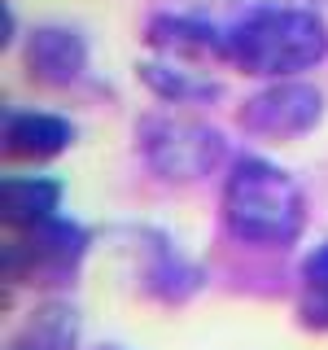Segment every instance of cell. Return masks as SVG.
Listing matches in <instances>:
<instances>
[{"mask_svg":"<svg viewBox=\"0 0 328 350\" xmlns=\"http://www.w3.org/2000/svg\"><path fill=\"white\" fill-rule=\"evenodd\" d=\"M223 219L249 245H293L306 228V197L276 162L236 158L223 184Z\"/></svg>","mask_w":328,"mask_h":350,"instance_id":"1","label":"cell"},{"mask_svg":"<svg viewBox=\"0 0 328 350\" xmlns=\"http://www.w3.org/2000/svg\"><path fill=\"white\" fill-rule=\"evenodd\" d=\"M223 40H228V62L236 70L267 75V79L311 70L328 57V27L311 9L298 5L258 9V14L241 18Z\"/></svg>","mask_w":328,"mask_h":350,"instance_id":"2","label":"cell"},{"mask_svg":"<svg viewBox=\"0 0 328 350\" xmlns=\"http://www.w3.org/2000/svg\"><path fill=\"white\" fill-rule=\"evenodd\" d=\"M140 153L162 180H202L223 162V136L206 123L153 114L140 123Z\"/></svg>","mask_w":328,"mask_h":350,"instance_id":"3","label":"cell"},{"mask_svg":"<svg viewBox=\"0 0 328 350\" xmlns=\"http://www.w3.org/2000/svg\"><path fill=\"white\" fill-rule=\"evenodd\" d=\"M87 254V232L70 219L22 228V237L5 250V276L14 284H66Z\"/></svg>","mask_w":328,"mask_h":350,"instance_id":"4","label":"cell"},{"mask_svg":"<svg viewBox=\"0 0 328 350\" xmlns=\"http://www.w3.org/2000/svg\"><path fill=\"white\" fill-rule=\"evenodd\" d=\"M236 118L258 140H293L324 118V92L302 79H276L271 88L249 96Z\"/></svg>","mask_w":328,"mask_h":350,"instance_id":"5","label":"cell"},{"mask_svg":"<svg viewBox=\"0 0 328 350\" xmlns=\"http://www.w3.org/2000/svg\"><path fill=\"white\" fill-rule=\"evenodd\" d=\"M22 62H27V70H31L36 83L66 88L83 75L87 44H83L79 31H70V27H40L36 36L27 40V49H22Z\"/></svg>","mask_w":328,"mask_h":350,"instance_id":"6","label":"cell"},{"mask_svg":"<svg viewBox=\"0 0 328 350\" xmlns=\"http://www.w3.org/2000/svg\"><path fill=\"white\" fill-rule=\"evenodd\" d=\"M74 145V123L44 109H18L5 118V153L22 162H49Z\"/></svg>","mask_w":328,"mask_h":350,"instance_id":"7","label":"cell"},{"mask_svg":"<svg viewBox=\"0 0 328 350\" xmlns=\"http://www.w3.org/2000/svg\"><path fill=\"white\" fill-rule=\"evenodd\" d=\"M0 206H5V224L9 228H36L57 219L62 206V184L49 175H9L0 184Z\"/></svg>","mask_w":328,"mask_h":350,"instance_id":"8","label":"cell"},{"mask_svg":"<svg viewBox=\"0 0 328 350\" xmlns=\"http://www.w3.org/2000/svg\"><path fill=\"white\" fill-rule=\"evenodd\" d=\"M149 44L162 53H180L189 62L202 57H228V40H219V31H210L197 18H180V14H162L149 22Z\"/></svg>","mask_w":328,"mask_h":350,"instance_id":"9","label":"cell"},{"mask_svg":"<svg viewBox=\"0 0 328 350\" xmlns=\"http://www.w3.org/2000/svg\"><path fill=\"white\" fill-rule=\"evenodd\" d=\"M140 79L153 96H162V101L180 105V101H219L223 96V88L210 83V79H197V70H175V66H158V62H145L140 66Z\"/></svg>","mask_w":328,"mask_h":350,"instance_id":"10","label":"cell"},{"mask_svg":"<svg viewBox=\"0 0 328 350\" xmlns=\"http://www.w3.org/2000/svg\"><path fill=\"white\" fill-rule=\"evenodd\" d=\"M74 337H79V320L70 306H40L18 333L14 350H74Z\"/></svg>","mask_w":328,"mask_h":350,"instance_id":"11","label":"cell"},{"mask_svg":"<svg viewBox=\"0 0 328 350\" xmlns=\"http://www.w3.org/2000/svg\"><path fill=\"white\" fill-rule=\"evenodd\" d=\"M302 324L328 328V245H315L302 262Z\"/></svg>","mask_w":328,"mask_h":350,"instance_id":"12","label":"cell"},{"mask_svg":"<svg viewBox=\"0 0 328 350\" xmlns=\"http://www.w3.org/2000/svg\"><path fill=\"white\" fill-rule=\"evenodd\" d=\"M149 289L158 293V298H167V302H184L189 293L202 289V267L184 262L180 254H167L158 267L149 271Z\"/></svg>","mask_w":328,"mask_h":350,"instance_id":"13","label":"cell"}]
</instances>
